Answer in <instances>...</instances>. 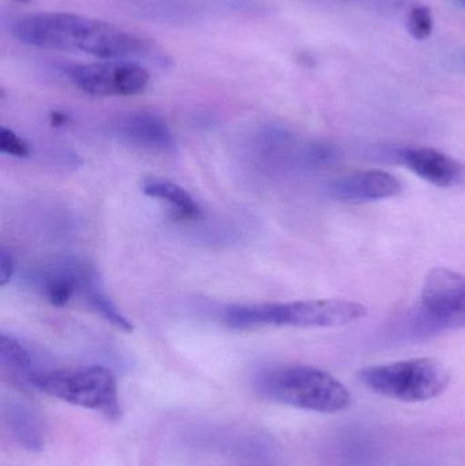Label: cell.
<instances>
[{
    "label": "cell",
    "mask_w": 465,
    "mask_h": 466,
    "mask_svg": "<svg viewBox=\"0 0 465 466\" xmlns=\"http://www.w3.org/2000/svg\"><path fill=\"white\" fill-rule=\"evenodd\" d=\"M417 177L441 188H455L465 182L460 161L433 147H407L396 155Z\"/></svg>",
    "instance_id": "9c48e42d"
},
{
    "label": "cell",
    "mask_w": 465,
    "mask_h": 466,
    "mask_svg": "<svg viewBox=\"0 0 465 466\" xmlns=\"http://www.w3.org/2000/svg\"><path fill=\"white\" fill-rule=\"evenodd\" d=\"M15 271V260L10 249L5 246L0 247V285L5 287L13 279Z\"/></svg>",
    "instance_id": "e0dca14e"
},
{
    "label": "cell",
    "mask_w": 465,
    "mask_h": 466,
    "mask_svg": "<svg viewBox=\"0 0 465 466\" xmlns=\"http://www.w3.org/2000/svg\"><path fill=\"white\" fill-rule=\"evenodd\" d=\"M66 122H67V116H66V115L59 114V112H54V114H52V123H54V125H65Z\"/></svg>",
    "instance_id": "ac0fdd59"
},
{
    "label": "cell",
    "mask_w": 465,
    "mask_h": 466,
    "mask_svg": "<svg viewBox=\"0 0 465 466\" xmlns=\"http://www.w3.org/2000/svg\"><path fill=\"white\" fill-rule=\"evenodd\" d=\"M11 33L25 46L82 52L101 59H145L153 55L144 38L116 25L78 14H29L13 22Z\"/></svg>",
    "instance_id": "6da1fadb"
},
{
    "label": "cell",
    "mask_w": 465,
    "mask_h": 466,
    "mask_svg": "<svg viewBox=\"0 0 465 466\" xmlns=\"http://www.w3.org/2000/svg\"><path fill=\"white\" fill-rule=\"evenodd\" d=\"M7 426L13 437L29 451L43 448V432L35 412L24 404H11L5 410Z\"/></svg>",
    "instance_id": "7c38bea8"
},
{
    "label": "cell",
    "mask_w": 465,
    "mask_h": 466,
    "mask_svg": "<svg viewBox=\"0 0 465 466\" xmlns=\"http://www.w3.org/2000/svg\"><path fill=\"white\" fill-rule=\"evenodd\" d=\"M142 188L150 198L166 202L171 208V216L174 220L186 223V221L198 220L201 218L202 209L196 199L182 186L172 180L163 179V177H147Z\"/></svg>",
    "instance_id": "8fae6325"
},
{
    "label": "cell",
    "mask_w": 465,
    "mask_h": 466,
    "mask_svg": "<svg viewBox=\"0 0 465 466\" xmlns=\"http://www.w3.org/2000/svg\"><path fill=\"white\" fill-rule=\"evenodd\" d=\"M368 309L355 301L339 299L289 301V303L248 304L228 307L223 322L234 330L269 328H341L358 322Z\"/></svg>",
    "instance_id": "7a4b0ae2"
},
{
    "label": "cell",
    "mask_w": 465,
    "mask_h": 466,
    "mask_svg": "<svg viewBox=\"0 0 465 466\" xmlns=\"http://www.w3.org/2000/svg\"><path fill=\"white\" fill-rule=\"evenodd\" d=\"M0 360L11 371L32 377V353L18 339L5 333L0 336Z\"/></svg>",
    "instance_id": "5bb4252c"
},
{
    "label": "cell",
    "mask_w": 465,
    "mask_h": 466,
    "mask_svg": "<svg viewBox=\"0 0 465 466\" xmlns=\"http://www.w3.org/2000/svg\"><path fill=\"white\" fill-rule=\"evenodd\" d=\"M453 2L458 3L459 5L465 8V0H453Z\"/></svg>",
    "instance_id": "d6986e66"
},
{
    "label": "cell",
    "mask_w": 465,
    "mask_h": 466,
    "mask_svg": "<svg viewBox=\"0 0 465 466\" xmlns=\"http://www.w3.org/2000/svg\"><path fill=\"white\" fill-rule=\"evenodd\" d=\"M67 76L82 92L96 97H128L144 93L149 86L150 74L136 62L74 65Z\"/></svg>",
    "instance_id": "52a82bcc"
},
{
    "label": "cell",
    "mask_w": 465,
    "mask_h": 466,
    "mask_svg": "<svg viewBox=\"0 0 465 466\" xmlns=\"http://www.w3.org/2000/svg\"><path fill=\"white\" fill-rule=\"evenodd\" d=\"M420 323L426 331L465 329V276L434 268L420 296Z\"/></svg>",
    "instance_id": "8992f818"
},
{
    "label": "cell",
    "mask_w": 465,
    "mask_h": 466,
    "mask_svg": "<svg viewBox=\"0 0 465 466\" xmlns=\"http://www.w3.org/2000/svg\"><path fill=\"white\" fill-rule=\"evenodd\" d=\"M116 134L126 144L149 152L168 153L174 150V134L163 117L153 112L126 115L116 125Z\"/></svg>",
    "instance_id": "30bf717a"
},
{
    "label": "cell",
    "mask_w": 465,
    "mask_h": 466,
    "mask_svg": "<svg viewBox=\"0 0 465 466\" xmlns=\"http://www.w3.org/2000/svg\"><path fill=\"white\" fill-rule=\"evenodd\" d=\"M256 390L268 401L318 413L340 412L351 401L343 383L328 372L308 366L268 370L257 377Z\"/></svg>",
    "instance_id": "3957f363"
},
{
    "label": "cell",
    "mask_w": 465,
    "mask_h": 466,
    "mask_svg": "<svg viewBox=\"0 0 465 466\" xmlns=\"http://www.w3.org/2000/svg\"><path fill=\"white\" fill-rule=\"evenodd\" d=\"M407 29L415 40H426L433 33V15L425 5H417L409 11Z\"/></svg>",
    "instance_id": "9a60e30c"
},
{
    "label": "cell",
    "mask_w": 465,
    "mask_h": 466,
    "mask_svg": "<svg viewBox=\"0 0 465 466\" xmlns=\"http://www.w3.org/2000/svg\"><path fill=\"white\" fill-rule=\"evenodd\" d=\"M400 180L385 171H360L332 180L328 193L333 199L347 204L381 201L401 193Z\"/></svg>",
    "instance_id": "ba28073f"
},
{
    "label": "cell",
    "mask_w": 465,
    "mask_h": 466,
    "mask_svg": "<svg viewBox=\"0 0 465 466\" xmlns=\"http://www.w3.org/2000/svg\"><path fill=\"white\" fill-rule=\"evenodd\" d=\"M365 388L403 402H423L441 396L450 382L447 367L436 359L420 358L370 366L358 374Z\"/></svg>",
    "instance_id": "277c9868"
},
{
    "label": "cell",
    "mask_w": 465,
    "mask_h": 466,
    "mask_svg": "<svg viewBox=\"0 0 465 466\" xmlns=\"http://www.w3.org/2000/svg\"><path fill=\"white\" fill-rule=\"evenodd\" d=\"M82 295H84L87 306H89L96 314L100 315L104 320L111 323L114 328L119 329V330L122 331H127V333L133 330V323L117 309L116 304L111 300V298H108V295L101 289L98 279L90 282V284L85 288Z\"/></svg>",
    "instance_id": "4fadbf2b"
},
{
    "label": "cell",
    "mask_w": 465,
    "mask_h": 466,
    "mask_svg": "<svg viewBox=\"0 0 465 466\" xmlns=\"http://www.w3.org/2000/svg\"><path fill=\"white\" fill-rule=\"evenodd\" d=\"M15 2H18V3H30V2H32V0H15Z\"/></svg>",
    "instance_id": "ffe728a7"
},
{
    "label": "cell",
    "mask_w": 465,
    "mask_h": 466,
    "mask_svg": "<svg viewBox=\"0 0 465 466\" xmlns=\"http://www.w3.org/2000/svg\"><path fill=\"white\" fill-rule=\"evenodd\" d=\"M0 150L5 155L18 158H25L30 155L29 145L7 127H2L0 130Z\"/></svg>",
    "instance_id": "2e32d148"
},
{
    "label": "cell",
    "mask_w": 465,
    "mask_h": 466,
    "mask_svg": "<svg viewBox=\"0 0 465 466\" xmlns=\"http://www.w3.org/2000/svg\"><path fill=\"white\" fill-rule=\"evenodd\" d=\"M29 380L43 393L67 404L95 410L109 420H117L122 415L116 380L106 367L33 372Z\"/></svg>",
    "instance_id": "5b68a950"
}]
</instances>
